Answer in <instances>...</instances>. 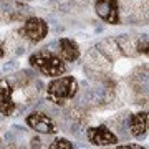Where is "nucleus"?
I'll return each mask as SVG.
<instances>
[{
	"instance_id": "1",
	"label": "nucleus",
	"mask_w": 149,
	"mask_h": 149,
	"mask_svg": "<svg viewBox=\"0 0 149 149\" xmlns=\"http://www.w3.org/2000/svg\"><path fill=\"white\" fill-rule=\"evenodd\" d=\"M80 90L78 80L71 74H60L47 85V98L56 106H63L70 100H73Z\"/></svg>"
},
{
	"instance_id": "2",
	"label": "nucleus",
	"mask_w": 149,
	"mask_h": 149,
	"mask_svg": "<svg viewBox=\"0 0 149 149\" xmlns=\"http://www.w3.org/2000/svg\"><path fill=\"white\" fill-rule=\"evenodd\" d=\"M28 63H30L32 68L37 70L38 73L50 76V78L60 76L66 71L65 60L60 55H55L52 52H47V50H38L33 55H30Z\"/></svg>"
},
{
	"instance_id": "3",
	"label": "nucleus",
	"mask_w": 149,
	"mask_h": 149,
	"mask_svg": "<svg viewBox=\"0 0 149 149\" xmlns=\"http://www.w3.org/2000/svg\"><path fill=\"white\" fill-rule=\"evenodd\" d=\"M50 32L48 23L40 17H30L23 22V25L20 28V35L27 42L30 43H40L42 40H45Z\"/></svg>"
},
{
	"instance_id": "4",
	"label": "nucleus",
	"mask_w": 149,
	"mask_h": 149,
	"mask_svg": "<svg viewBox=\"0 0 149 149\" xmlns=\"http://www.w3.org/2000/svg\"><path fill=\"white\" fill-rule=\"evenodd\" d=\"M95 12L104 23L119 25V22H121V10H119L118 0H96Z\"/></svg>"
},
{
	"instance_id": "5",
	"label": "nucleus",
	"mask_w": 149,
	"mask_h": 149,
	"mask_svg": "<svg viewBox=\"0 0 149 149\" xmlns=\"http://www.w3.org/2000/svg\"><path fill=\"white\" fill-rule=\"evenodd\" d=\"M25 123L30 129L40 134H53L56 133V124L47 113L43 111H32L25 116Z\"/></svg>"
},
{
	"instance_id": "6",
	"label": "nucleus",
	"mask_w": 149,
	"mask_h": 149,
	"mask_svg": "<svg viewBox=\"0 0 149 149\" xmlns=\"http://www.w3.org/2000/svg\"><path fill=\"white\" fill-rule=\"evenodd\" d=\"M18 103L15 100V88L7 78H0V114H15Z\"/></svg>"
},
{
	"instance_id": "7",
	"label": "nucleus",
	"mask_w": 149,
	"mask_h": 149,
	"mask_svg": "<svg viewBox=\"0 0 149 149\" xmlns=\"http://www.w3.org/2000/svg\"><path fill=\"white\" fill-rule=\"evenodd\" d=\"M86 138L91 144L95 146H114L119 141V138L116 136V133H113L108 126H91L86 131Z\"/></svg>"
},
{
	"instance_id": "8",
	"label": "nucleus",
	"mask_w": 149,
	"mask_h": 149,
	"mask_svg": "<svg viewBox=\"0 0 149 149\" xmlns=\"http://www.w3.org/2000/svg\"><path fill=\"white\" fill-rule=\"evenodd\" d=\"M129 124V133L133 134L134 138H144L148 133V124H149V118H148V111H139L131 114L128 119Z\"/></svg>"
},
{
	"instance_id": "9",
	"label": "nucleus",
	"mask_w": 149,
	"mask_h": 149,
	"mask_svg": "<svg viewBox=\"0 0 149 149\" xmlns=\"http://www.w3.org/2000/svg\"><path fill=\"white\" fill-rule=\"evenodd\" d=\"M58 47H60V56L66 61V63H73L80 58V45L71 40L68 37H61L58 40Z\"/></svg>"
},
{
	"instance_id": "10",
	"label": "nucleus",
	"mask_w": 149,
	"mask_h": 149,
	"mask_svg": "<svg viewBox=\"0 0 149 149\" xmlns=\"http://www.w3.org/2000/svg\"><path fill=\"white\" fill-rule=\"evenodd\" d=\"M52 149H73L74 144L70 141V139H65V138H56L53 143L50 144Z\"/></svg>"
},
{
	"instance_id": "11",
	"label": "nucleus",
	"mask_w": 149,
	"mask_h": 149,
	"mask_svg": "<svg viewBox=\"0 0 149 149\" xmlns=\"http://www.w3.org/2000/svg\"><path fill=\"white\" fill-rule=\"evenodd\" d=\"M118 148H121V149H141L143 146H141V144H124V146H118Z\"/></svg>"
},
{
	"instance_id": "12",
	"label": "nucleus",
	"mask_w": 149,
	"mask_h": 149,
	"mask_svg": "<svg viewBox=\"0 0 149 149\" xmlns=\"http://www.w3.org/2000/svg\"><path fill=\"white\" fill-rule=\"evenodd\" d=\"M3 55H5V48L0 45V58H3Z\"/></svg>"
}]
</instances>
